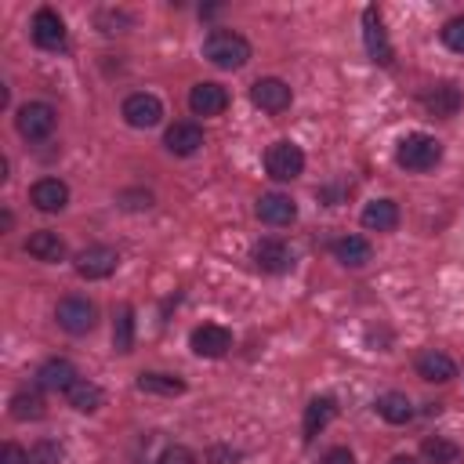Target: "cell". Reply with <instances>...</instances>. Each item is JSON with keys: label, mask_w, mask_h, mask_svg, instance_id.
I'll use <instances>...</instances> for the list:
<instances>
[{"label": "cell", "mask_w": 464, "mask_h": 464, "mask_svg": "<svg viewBox=\"0 0 464 464\" xmlns=\"http://www.w3.org/2000/svg\"><path fill=\"white\" fill-rule=\"evenodd\" d=\"M334 258L345 265V268H363L370 258H374V247H370L363 236H341L334 243Z\"/></svg>", "instance_id": "cell-22"}, {"label": "cell", "mask_w": 464, "mask_h": 464, "mask_svg": "<svg viewBox=\"0 0 464 464\" xmlns=\"http://www.w3.org/2000/svg\"><path fill=\"white\" fill-rule=\"evenodd\" d=\"M62 460V446L58 442H37L30 450V464H58Z\"/></svg>", "instance_id": "cell-31"}, {"label": "cell", "mask_w": 464, "mask_h": 464, "mask_svg": "<svg viewBox=\"0 0 464 464\" xmlns=\"http://www.w3.org/2000/svg\"><path fill=\"white\" fill-rule=\"evenodd\" d=\"M30 200H33L37 211L55 214V211H62V207L69 204V185L58 181V178H40L33 189H30Z\"/></svg>", "instance_id": "cell-17"}, {"label": "cell", "mask_w": 464, "mask_h": 464, "mask_svg": "<svg viewBox=\"0 0 464 464\" xmlns=\"http://www.w3.org/2000/svg\"><path fill=\"white\" fill-rule=\"evenodd\" d=\"M421 453H425L428 464H457L460 460V446L450 442V439H442V435H428L421 442Z\"/></svg>", "instance_id": "cell-28"}, {"label": "cell", "mask_w": 464, "mask_h": 464, "mask_svg": "<svg viewBox=\"0 0 464 464\" xmlns=\"http://www.w3.org/2000/svg\"><path fill=\"white\" fill-rule=\"evenodd\" d=\"M363 44H366V55L374 58L378 66H392V44H389V33H385V22H381V12L370 4L363 12Z\"/></svg>", "instance_id": "cell-6"}, {"label": "cell", "mask_w": 464, "mask_h": 464, "mask_svg": "<svg viewBox=\"0 0 464 464\" xmlns=\"http://www.w3.org/2000/svg\"><path fill=\"white\" fill-rule=\"evenodd\" d=\"M417 378L435 381V385H446V381L457 378V363L446 352H439V348H425L417 355Z\"/></svg>", "instance_id": "cell-15"}, {"label": "cell", "mask_w": 464, "mask_h": 464, "mask_svg": "<svg viewBox=\"0 0 464 464\" xmlns=\"http://www.w3.org/2000/svg\"><path fill=\"white\" fill-rule=\"evenodd\" d=\"M117 265H120V254L109 243L83 247L76 254V276H83V280H106V276L117 272Z\"/></svg>", "instance_id": "cell-4"}, {"label": "cell", "mask_w": 464, "mask_h": 464, "mask_svg": "<svg viewBox=\"0 0 464 464\" xmlns=\"http://www.w3.org/2000/svg\"><path fill=\"white\" fill-rule=\"evenodd\" d=\"M396 160H399V167L403 171H432L439 160H442V145L432 138V135H407L403 142H399V153H396Z\"/></svg>", "instance_id": "cell-2"}, {"label": "cell", "mask_w": 464, "mask_h": 464, "mask_svg": "<svg viewBox=\"0 0 464 464\" xmlns=\"http://www.w3.org/2000/svg\"><path fill=\"white\" fill-rule=\"evenodd\" d=\"M323 464H355V457H352L348 446H334V450L323 453Z\"/></svg>", "instance_id": "cell-36"}, {"label": "cell", "mask_w": 464, "mask_h": 464, "mask_svg": "<svg viewBox=\"0 0 464 464\" xmlns=\"http://www.w3.org/2000/svg\"><path fill=\"white\" fill-rule=\"evenodd\" d=\"M250 102H254L258 109H265V113H284V109H291V102H294V91H291L284 80L265 76V80H258V83L250 87Z\"/></svg>", "instance_id": "cell-9"}, {"label": "cell", "mask_w": 464, "mask_h": 464, "mask_svg": "<svg viewBox=\"0 0 464 464\" xmlns=\"http://www.w3.org/2000/svg\"><path fill=\"white\" fill-rule=\"evenodd\" d=\"M258 218H261L265 225L284 229V225H291V222L298 218V204H294L287 193H265V197L258 200Z\"/></svg>", "instance_id": "cell-14"}, {"label": "cell", "mask_w": 464, "mask_h": 464, "mask_svg": "<svg viewBox=\"0 0 464 464\" xmlns=\"http://www.w3.org/2000/svg\"><path fill=\"white\" fill-rule=\"evenodd\" d=\"M33 44L44 48V51H62L66 48V22H62L58 12L40 8L33 15Z\"/></svg>", "instance_id": "cell-12"}, {"label": "cell", "mask_w": 464, "mask_h": 464, "mask_svg": "<svg viewBox=\"0 0 464 464\" xmlns=\"http://www.w3.org/2000/svg\"><path fill=\"white\" fill-rule=\"evenodd\" d=\"M374 410H378L389 425H407V421L414 417V407H410V399H407L403 392H385V396L374 403Z\"/></svg>", "instance_id": "cell-26"}, {"label": "cell", "mask_w": 464, "mask_h": 464, "mask_svg": "<svg viewBox=\"0 0 464 464\" xmlns=\"http://www.w3.org/2000/svg\"><path fill=\"white\" fill-rule=\"evenodd\" d=\"M66 399H69V407L80 410V414H95L106 396H102V389H99L95 381H76V385L66 392Z\"/></svg>", "instance_id": "cell-24"}, {"label": "cell", "mask_w": 464, "mask_h": 464, "mask_svg": "<svg viewBox=\"0 0 464 464\" xmlns=\"http://www.w3.org/2000/svg\"><path fill=\"white\" fill-rule=\"evenodd\" d=\"M48 410H44V396L37 389H22L12 396V417L15 421H40Z\"/></svg>", "instance_id": "cell-25"}, {"label": "cell", "mask_w": 464, "mask_h": 464, "mask_svg": "<svg viewBox=\"0 0 464 464\" xmlns=\"http://www.w3.org/2000/svg\"><path fill=\"white\" fill-rule=\"evenodd\" d=\"M156 464H197V453L189 446H167Z\"/></svg>", "instance_id": "cell-32"}, {"label": "cell", "mask_w": 464, "mask_h": 464, "mask_svg": "<svg viewBox=\"0 0 464 464\" xmlns=\"http://www.w3.org/2000/svg\"><path fill=\"white\" fill-rule=\"evenodd\" d=\"M442 44H446L450 51L464 55V15H457V19H450V22L442 26Z\"/></svg>", "instance_id": "cell-30"}, {"label": "cell", "mask_w": 464, "mask_h": 464, "mask_svg": "<svg viewBox=\"0 0 464 464\" xmlns=\"http://www.w3.org/2000/svg\"><path fill=\"white\" fill-rule=\"evenodd\" d=\"M163 145H167L174 156H193V153H200V145H204V131H200L197 124H174V127H167Z\"/></svg>", "instance_id": "cell-20"}, {"label": "cell", "mask_w": 464, "mask_h": 464, "mask_svg": "<svg viewBox=\"0 0 464 464\" xmlns=\"http://www.w3.org/2000/svg\"><path fill=\"white\" fill-rule=\"evenodd\" d=\"M265 171L276 181H294L305 171V153L294 142H272L265 153Z\"/></svg>", "instance_id": "cell-3"}, {"label": "cell", "mask_w": 464, "mask_h": 464, "mask_svg": "<svg viewBox=\"0 0 464 464\" xmlns=\"http://www.w3.org/2000/svg\"><path fill=\"white\" fill-rule=\"evenodd\" d=\"M254 265H258L261 272H268V276H287V272L294 268V250H291L284 240L268 236V240H261V243L254 247Z\"/></svg>", "instance_id": "cell-8"}, {"label": "cell", "mask_w": 464, "mask_h": 464, "mask_svg": "<svg viewBox=\"0 0 464 464\" xmlns=\"http://www.w3.org/2000/svg\"><path fill=\"white\" fill-rule=\"evenodd\" d=\"M55 320L66 334H87L95 330V320H99V309L91 305L87 298H62L58 309H55Z\"/></svg>", "instance_id": "cell-7"}, {"label": "cell", "mask_w": 464, "mask_h": 464, "mask_svg": "<svg viewBox=\"0 0 464 464\" xmlns=\"http://www.w3.org/2000/svg\"><path fill=\"white\" fill-rule=\"evenodd\" d=\"M337 417V403L330 399V396H316L309 407H305V421H302V439L305 442H312L330 421Z\"/></svg>", "instance_id": "cell-19"}, {"label": "cell", "mask_w": 464, "mask_h": 464, "mask_svg": "<svg viewBox=\"0 0 464 464\" xmlns=\"http://www.w3.org/2000/svg\"><path fill=\"white\" fill-rule=\"evenodd\" d=\"M76 381H80V374H76V366L69 359H48L37 370V385L48 389V392H69Z\"/></svg>", "instance_id": "cell-16"}, {"label": "cell", "mask_w": 464, "mask_h": 464, "mask_svg": "<svg viewBox=\"0 0 464 464\" xmlns=\"http://www.w3.org/2000/svg\"><path fill=\"white\" fill-rule=\"evenodd\" d=\"M26 250H30L37 261L55 265V261L66 258V240H62L58 232H51V229H40V232H33V236L26 240Z\"/></svg>", "instance_id": "cell-21"}, {"label": "cell", "mask_w": 464, "mask_h": 464, "mask_svg": "<svg viewBox=\"0 0 464 464\" xmlns=\"http://www.w3.org/2000/svg\"><path fill=\"white\" fill-rule=\"evenodd\" d=\"M120 204H124L127 211H142V207L149 211V207H153V193H124Z\"/></svg>", "instance_id": "cell-33"}, {"label": "cell", "mask_w": 464, "mask_h": 464, "mask_svg": "<svg viewBox=\"0 0 464 464\" xmlns=\"http://www.w3.org/2000/svg\"><path fill=\"white\" fill-rule=\"evenodd\" d=\"M204 58L218 69H243L250 62V44L236 30H211L204 40Z\"/></svg>", "instance_id": "cell-1"}, {"label": "cell", "mask_w": 464, "mask_h": 464, "mask_svg": "<svg viewBox=\"0 0 464 464\" xmlns=\"http://www.w3.org/2000/svg\"><path fill=\"white\" fill-rule=\"evenodd\" d=\"M236 460H240V453L232 446H211V453H207V464H236Z\"/></svg>", "instance_id": "cell-34"}, {"label": "cell", "mask_w": 464, "mask_h": 464, "mask_svg": "<svg viewBox=\"0 0 464 464\" xmlns=\"http://www.w3.org/2000/svg\"><path fill=\"white\" fill-rule=\"evenodd\" d=\"M124 120L138 131L156 127L163 120V102L156 95H149V91H135V95H127V102H124Z\"/></svg>", "instance_id": "cell-10"}, {"label": "cell", "mask_w": 464, "mask_h": 464, "mask_svg": "<svg viewBox=\"0 0 464 464\" xmlns=\"http://www.w3.org/2000/svg\"><path fill=\"white\" fill-rule=\"evenodd\" d=\"M0 464H30V453L15 442H8L4 450H0Z\"/></svg>", "instance_id": "cell-35"}, {"label": "cell", "mask_w": 464, "mask_h": 464, "mask_svg": "<svg viewBox=\"0 0 464 464\" xmlns=\"http://www.w3.org/2000/svg\"><path fill=\"white\" fill-rule=\"evenodd\" d=\"M359 222H363V229H370V232H392V229L399 225V204H396V200H370V204L363 207Z\"/></svg>", "instance_id": "cell-18"}, {"label": "cell", "mask_w": 464, "mask_h": 464, "mask_svg": "<svg viewBox=\"0 0 464 464\" xmlns=\"http://www.w3.org/2000/svg\"><path fill=\"white\" fill-rule=\"evenodd\" d=\"M189 348H193L197 355H204V359H222V355L232 348V330H225V327H218V323H204V327L193 330Z\"/></svg>", "instance_id": "cell-11"}, {"label": "cell", "mask_w": 464, "mask_h": 464, "mask_svg": "<svg viewBox=\"0 0 464 464\" xmlns=\"http://www.w3.org/2000/svg\"><path fill=\"white\" fill-rule=\"evenodd\" d=\"M138 389L153 392V396H181L185 381L174 378V374H138Z\"/></svg>", "instance_id": "cell-29"}, {"label": "cell", "mask_w": 464, "mask_h": 464, "mask_svg": "<svg viewBox=\"0 0 464 464\" xmlns=\"http://www.w3.org/2000/svg\"><path fill=\"white\" fill-rule=\"evenodd\" d=\"M189 109L197 117H218V113L229 109V91L222 83H214V80H204V83H197L189 91Z\"/></svg>", "instance_id": "cell-13"}, {"label": "cell", "mask_w": 464, "mask_h": 464, "mask_svg": "<svg viewBox=\"0 0 464 464\" xmlns=\"http://www.w3.org/2000/svg\"><path fill=\"white\" fill-rule=\"evenodd\" d=\"M113 348L120 355H127L135 348V309L131 305H120L117 309V320H113Z\"/></svg>", "instance_id": "cell-27"}, {"label": "cell", "mask_w": 464, "mask_h": 464, "mask_svg": "<svg viewBox=\"0 0 464 464\" xmlns=\"http://www.w3.org/2000/svg\"><path fill=\"white\" fill-rule=\"evenodd\" d=\"M392 464H417V460H414V457H396Z\"/></svg>", "instance_id": "cell-37"}, {"label": "cell", "mask_w": 464, "mask_h": 464, "mask_svg": "<svg viewBox=\"0 0 464 464\" xmlns=\"http://www.w3.org/2000/svg\"><path fill=\"white\" fill-rule=\"evenodd\" d=\"M15 124H19V135H22V138L44 142V138L55 131L58 113H55L48 102H26V106L19 109V117H15Z\"/></svg>", "instance_id": "cell-5"}, {"label": "cell", "mask_w": 464, "mask_h": 464, "mask_svg": "<svg viewBox=\"0 0 464 464\" xmlns=\"http://www.w3.org/2000/svg\"><path fill=\"white\" fill-rule=\"evenodd\" d=\"M425 106L435 117H453L460 109V91L453 83H439L435 91H428V95H425Z\"/></svg>", "instance_id": "cell-23"}]
</instances>
